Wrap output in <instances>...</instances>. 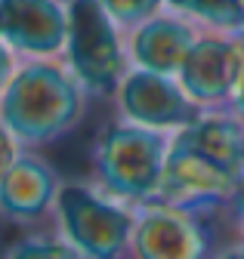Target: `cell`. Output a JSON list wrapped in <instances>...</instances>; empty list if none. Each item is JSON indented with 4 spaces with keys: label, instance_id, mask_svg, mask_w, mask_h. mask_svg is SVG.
Here are the masks:
<instances>
[{
    "label": "cell",
    "instance_id": "30bf717a",
    "mask_svg": "<svg viewBox=\"0 0 244 259\" xmlns=\"http://www.w3.org/2000/svg\"><path fill=\"white\" fill-rule=\"evenodd\" d=\"M68 19L56 0H0V40L28 56H53L65 47Z\"/></svg>",
    "mask_w": 244,
    "mask_h": 259
},
{
    "label": "cell",
    "instance_id": "8fae6325",
    "mask_svg": "<svg viewBox=\"0 0 244 259\" xmlns=\"http://www.w3.org/2000/svg\"><path fill=\"white\" fill-rule=\"evenodd\" d=\"M198 37L192 34V28L179 19H148L139 25L133 37V59L139 62V68L158 71V74H179L182 62H186L192 44Z\"/></svg>",
    "mask_w": 244,
    "mask_h": 259
},
{
    "label": "cell",
    "instance_id": "52a82bcc",
    "mask_svg": "<svg viewBox=\"0 0 244 259\" xmlns=\"http://www.w3.org/2000/svg\"><path fill=\"white\" fill-rule=\"evenodd\" d=\"M117 93V108L127 123H139L161 133H176L201 117V105L167 74L136 68L124 74Z\"/></svg>",
    "mask_w": 244,
    "mask_h": 259
},
{
    "label": "cell",
    "instance_id": "7c38bea8",
    "mask_svg": "<svg viewBox=\"0 0 244 259\" xmlns=\"http://www.w3.org/2000/svg\"><path fill=\"white\" fill-rule=\"evenodd\" d=\"M4 259H80L77 250L53 229V222L25 229L4 253Z\"/></svg>",
    "mask_w": 244,
    "mask_h": 259
},
{
    "label": "cell",
    "instance_id": "2e32d148",
    "mask_svg": "<svg viewBox=\"0 0 244 259\" xmlns=\"http://www.w3.org/2000/svg\"><path fill=\"white\" fill-rule=\"evenodd\" d=\"M19 142H16V136L10 133V130L4 126V123H0V179H4L7 176V170L13 167V160L19 157Z\"/></svg>",
    "mask_w": 244,
    "mask_h": 259
},
{
    "label": "cell",
    "instance_id": "d6986e66",
    "mask_svg": "<svg viewBox=\"0 0 244 259\" xmlns=\"http://www.w3.org/2000/svg\"><path fill=\"white\" fill-rule=\"evenodd\" d=\"M217 259H244V244L241 241H226L223 250L217 253Z\"/></svg>",
    "mask_w": 244,
    "mask_h": 259
},
{
    "label": "cell",
    "instance_id": "6da1fadb",
    "mask_svg": "<svg viewBox=\"0 0 244 259\" xmlns=\"http://www.w3.org/2000/svg\"><path fill=\"white\" fill-rule=\"evenodd\" d=\"M84 83L65 68L34 62L16 71L0 96V123L16 136L19 145L40 148L80 123Z\"/></svg>",
    "mask_w": 244,
    "mask_h": 259
},
{
    "label": "cell",
    "instance_id": "4fadbf2b",
    "mask_svg": "<svg viewBox=\"0 0 244 259\" xmlns=\"http://www.w3.org/2000/svg\"><path fill=\"white\" fill-rule=\"evenodd\" d=\"M167 4L186 16H195L207 25L238 31L244 28V4L241 0H167Z\"/></svg>",
    "mask_w": 244,
    "mask_h": 259
},
{
    "label": "cell",
    "instance_id": "ac0fdd59",
    "mask_svg": "<svg viewBox=\"0 0 244 259\" xmlns=\"http://www.w3.org/2000/svg\"><path fill=\"white\" fill-rule=\"evenodd\" d=\"M232 114L244 123V74H241V80H238V87L232 93Z\"/></svg>",
    "mask_w": 244,
    "mask_h": 259
},
{
    "label": "cell",
    "instance_id": "277c9868",
    "mask_svg": "<svg viewBox=\"0 0 244 259\" xmlns=\"http://www.w3.org/2000/svg\"><path fill=\"white\" fill-rule=\"evenodd\" d=\"M223 213L148 204L136 210L130 259H217Z\"/></svg>",
    "mask_w": 244,
    "mask_h": 259
},
{
    "label": "cell",
    "instance_id": "3957f363",
    "mask_svg": "<svg viewBox=\"0 0 244 259\" xmlns=\"http://www.w3.org/2000/svg\"><path fill=\"white\" fill-rule=\"evenodd\" d=\"M50 222L80 259H130L136 210L108 198L93 182H65Z\"/></svg>",
    "mask_w": 244,
    "mask_h": 259
},
{
    "label": "cell",
    "instance_id": "44dd1931",
    "mask_svg": "<svg viewBox=\"0 0 244 259\" xmlns=\"http://www.w3.org/2000/svg\"><path fill=\"white\" fill-rule=\"evenodd\" d=\"M241 4H244V0H241Z\"/></svg>",
    "mask_w": 244,
    "mask_h": 259
},
{
    "label": "cell",
    "instance_id": "9a60e30c",
    "mask_svg": "<svg viewBox=\"0 0 244 259\" xmlns=\"http://www.w3.org/2000/svg\"><path fill=\"white\" fill-rule=\"evenodd\" d=\"M223 222H226V232H235V229H244V173L238 176L235 188H232V198L223 210Z\"/></svg>",
    "mask_w": 244,
    "mask_h": 259
},
{
    "label": "cell",
    "instance_id": "5bb4252c",
    "mask_svg": "<svg viewBox=\"0 0 244 259\" xmlns=\"http://www.w3.org/2000/svg\"><path fill=\"white\" fill-rule=\"evenodd\" d=\"M117 25H142L155 16L161 0H99Z\"/></svg>",
    "mask_w": 244,
    "mask_h": 259
},
{
    "label": "cell",
    "instance_id": "9c48e42d",
    "mask_svg": "<svg viewBox=\"0 0 244 259\" xmlns=\"http://www.w3.org/2000/svg\"><path fill=\"white\" fill-rule=\"evenodd\" d=\"M244 74V50L226 37H198L179 68V83L198 105L232 99Z\"/></svg>",
    "mask_w": 244,
    "mask_h": 259
},
{
    "label": "cell",
    "instance_id": "e0dca14e",
    "mask_svg": "<svg viewBox=\"0 0 244 259\" xmlns=\"http://www.w3.org/2000/svg\"><path fill=\"white\" fill-rule=\"evenodd\" d=\"M10 77H13V53H10V47L4 40H0V96H4Z\"/></svg>",
    "mask_w": 244,
    "mask_h": 259
},
{
    "label": "cell",
    "instance_id": "8992f818",
    "mask_svg": "<svg viewBox=\"0 0 244 259\" xmlns=\"http://www.w3.org/2000/svg\"><path fill=\"white\" fill-rule=\"evenodd\" d=\"M235 176L223 170L220 164H213L210 157L195 151L182 139L170 136L167 160H164V176H161V191L155 204L167 207H182V210H201V213H223Z\"/></svg>",
    "mask_w": 244,
    "mask_h": 259
},
{
    "label": "cell",
    "instance_id": "ffe728a7",
    "mask_svg": "<svg viewBox=\"0 0 244 259\" xmlns=\"http://www.w3.org/2000/svg\"><path fill=\"white\" fill-rule=\"evenodd\" d=\"M229 241H241V244H244V229H235V232H229Z\"/></svg>",
    "mask_w": 244,
    "mask_h": 259
},
{
    "label": "cell",
    "instance_id": "5b68a950",
    "mask_svg": "<svg viewBox=\"0 0 244 259\" xmlns=\"http://www.w3.org/2000/svg\"><path fill=\"white\" fill-rule=\"evenodd\" d=\"M65 53L71 74L87 93L108 96L124 80V53H120L114 19L99 0H71L65 10Z\"/></svg>",
    "mask_w": 244,
    "mask_h": 259
},
{
    "label": "cell",
    "instance_id": "7a4b0ae2",
    "mask_svg": "<svg viewBox=\"0 0 244 259\" xmlns=\"http://www.w3.org/2000/svg\"><path fill=\"white\" fill-rule=\"evenodd\" d=\"M170 136L139 123H111L90 154L93 185L133 210L158 201Z\"/></svg>",
    "mask_w": 244,
    "mask_h": 259
},
{
    "label": "cell",
    "instance_id": "ba28073f",
    "mask_svg": "<svg viewBox=\"0 0 244 259\" xmlns=\"http://www.w3.org/2000/svg\"><path fill=\"white\" fill-rule=\"evenodd\" d=\"M65 179L37 151H19L7 176L0 179V219L19 229L47 225Z\"/></svg>",
    "mask_w": 244,
    "mask_h": 259
}]
</instances>
